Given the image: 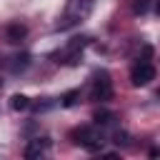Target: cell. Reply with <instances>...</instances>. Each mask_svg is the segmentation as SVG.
<instances>
[{"label":"cell","instance_id":"cell-11","mask_svg":"<svg viewBox=\"0 0 160 160\" xmlns=\"http://www.w3.org/2000/svg\"><path fill=\"white\" fill-rule=\"evenodd\" d=\"M155 12H158V15H160V0H158V2H155Z\"/></svg>","mask_w":160,"mask_h":160},{"label":"cell","instance_id":"cell-9","mask_svg":"<svg viewBox=\"0 0 160 160\" xmlns=\"http://www.w3.org/2000/svg\"><path fill=\"white\" fill-rule=\"evenodd\" d=\"M148 5H150V0H135V2H132V10H135V12H145Z\"/></svg>","mask_w":160,"mask_h":160},{"label":"cell","instance_id":"cell-6","mask_svg":"<svg viewBox=\"0 0 160 160\" xmlns=\"http://www.w3.org/2000/svg\"><path fill=\"white\" fill-rule=\"evenodd\" d=\"M10 108L12 110H28L30 108V98L28 95H12L10 98Z\"/></svg>","mask_w":160,"mask_h":160},{"label":"cell","instance_id":"cell-8","mask_svg":"<svg viewBox=\"0 0 160 160\" xmlns=\"http://www.w3.org/2000/svg\"><path fill=\"white\" fill-rule=\"evenodd\" d=\"M112 118H115L112 112H98V115H95V122H98V125H100V122L105 125V122H112Z\"/></svg>","mask_w":160,"mask_h":160},{"label":"cell","instance_id":"cell-4","mask_svg":"<svg viewBox=\"0 0 160 160\" xmlns=\"http://www.w3.org/2000/svg\"><path fill=\"white\" fill-rule=\"evenodd\" d=\"M25 32H28V28H25V25L12 22V25L8 28V40H10V42H20V40L25 38Z\"/></svg>","mask_w":160,"mask_h":160},{"label":"cell","instance_id":"cell-3","mask_svg":"<svg viewBox=\"0 0 160 160\" xmlns=\"http://www.w3.org/2000/svg\"><path fill=\"white\" fill-rule=\"evenodd\" d=\"M130 80H132V85H148L150 80H155V68H152V62H148V60H140L135 68H132V72H130Z\"/></svg>","mask_w":160,"mask_h":160},{"label":"cell","instance_id":"cell-2","mask_svg":"<svg viewBox=\"0 0 160 160\" xmlns=\"http://www.w3.org/2000/svg\"><path fill=\"white\" fill-rule=\"evenodd\" d=\"M112 98V82H110V75L108 72H100L92 82V100L98 102H108Z\"/></svg>","mask_w":160,"mask_h":160},{"label":"cell","instance_id":"cell-10","mask_svg":"<svg viewBox=\"0 0 160 160\" xmlns=\"http://www.w3.org/2000/svg\"><path fill=\"white\" fill-rule=\"evenodd\" d=\"M75 98H78V90H72V92H68V95L62 98V105H68V108H70V105L75 102Z\"/></svg>","mask_w":160,"mask_h":160},{"label":"cell","instance_id":"cell-1","mask_svg":"<svg viewBox=\"0 0 160 160\" xmlns=\"http://www.w3.org/2000/svg\"><path fill=\"white\" fill-rule=\"evenodd\" d=\"M75 142H80L85 150H90V152H98V150H102V142H105V138H102V132L98 130V128H80V130H75Z\"/></svg>","mask_w":160,"mask_h":160},{"label":"cell","instance_id":"cell-7","mask_svg":"<svg viewBox=\"0 0 160 160\" xmlns=\"http://www.w3.org/2000/svg\"><path fill=\"white\" fill-rule=\"evenodd\" d=\"M15 60H18V62H12V72H18V70H25V68H28V60H30V55H25V52H22V55H15Z\"/></svg>","mask_w":160,"mask_h":160},{"label":"cell","instance_id":"cell-5","mask_svg":"<svg viewBox=\"0 0 160 160\" xmlns=\"http://www.w3.org/2000/svg\"><path fill=\"white\" fill-rule=\"evenodd\" d=\"M45 148H48V140H45V142L32 140V142L25 148V158H38V155H42V152H45Z\"/></svg>","mask_w":160,"mask_h":160}]
</instances>
